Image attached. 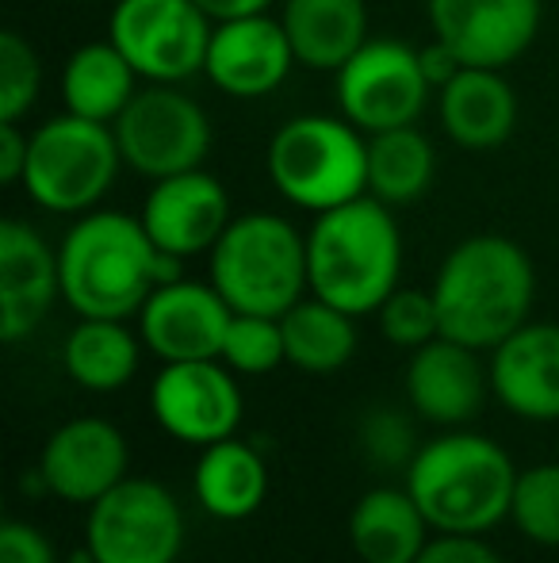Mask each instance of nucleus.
Here are the masks:
<instances>
[{
    "instance_id": "nucleus-1",
    "label": "nucleus",
    "mask_w": 559,
    "mask_h": 563,
    "mask_svg": "<svg viewBox=\"0 0 559 563\" xmlns=\"http://www.w3.org/2000/svg\"><path fill=\"white\" fill-rule=\"evenodd\" d=\"M62 299L77 319H131L149 291L185 276V261L157 250L138 216L85 211L58 250Z\"/></svg>"
},
{
    "instance_id": "nucleus-2",
    "label": "nucleus",
    "mask_w": 559,
    "mask_h": 563,
    "mask_svg": "<svg viewBox=\"0 0 559 563\" xmlns=\"http://www.w3.org/2000/svg\"><path fill=\"white\" fill-rule=\"evenodd\" d=\"M440 338L491 353L529 322L537 299L533 261L506 234H471L445 253L433 280Z\"/></svg>"
},
{
    "instance_id": "nucleus-3",
    "label": "nucleus",
    "mask_w": 559,
    "mask_h": 563,
    "mask_svg": "<svg viewBox=\"0 0 559 563\" xmlns=\"http://www.w3.org/2000/svg\"><path fill=\"white\" fill-rule=\"evenodd\" d=\"M403 234L388 203L376 196L329 208L306 230V276L311 296L349 311L353 319L376 314L399 288Z\"/></svg>"
},
{
    "instance_id": "nucleus-4",
    "label": "nucleus",
    "mask_w": 559,
    "mask_h": 563,
    "mask_svg": "<svg viewBox=\"0 0 559 563\" xmlns=\"http://www.w3.org/2000/svg\"><path fill=\"white\" fill-rule=\"evenodd\" d=\"M517 467L499 441L471 430H448L418 445L406 464L414 495L433 533H479L510 518Z\"/></svg>"
},
{
    "instance_id": "nucleus-5",
    "label": "nucleus",
    "mask_w": 559,
    "mask_h": 563,
    "mask_svg": "<svg viewBox=\"0 0 559 563\" xmlns=\"http://www.w3.org/2000/svg\"><path fill=\"white\" fill-rule=\"evenodd\" d=\"M265 169L291 208L322 216L368 196V134L345 115H291L269 139Z\"/></svg>"
},
{
    "instance_id": "nucleus-6",
    "label": "nucleus",
    "mask_w": 559,
    "mask_h": 563,
    "mask_svg": "<svg viewBox=\"0 0 559 563\" xmlns=\"http://www.w3.org/2000/svg\"><path fill=\"white\" fill-rule=\"evenodd\" d=\"M211 284L238 314L280 319L311 291L306 234L272 211L234 216L211 250Z\"/></svg>"
},
{
    "instance_id": "nucleus-7",
    "label": "nucleus",
    "mask_w": 559,
    "mask_h": 563,
    "mask_svg": "<svg viewBox=\"0 0 559 563\" xmlns=\"http://www.w3.org/2000/svg\"><path fill=\"white\" fill-rule=\"evenodd\" d=\"M123 169L112 123L62 112L31 131L23 192L51 216L97 211Z\"/></svg>"
},
{
    "instance_id": "nucleus-8",
    "label": "nucleus",
    "mask_w": 559,
    "mask_h": 563,
    "mask_svg": "<svg viewBox=\"0 0 559 563\" xmlns=\"http://www.w3.org/2000/svg\"><path fill=\"white\" fill-rule=\"evenodd\" d=\"M123 165L146 180L203 169L211 154V119L180 85L146 81L112 123Z\"/></svg>"
},
{
    "instance_id": "nucleus-9",
    "label": "nucleus",
    "mask_w": 559,
    "mask_h": 563,
    "mask_svg": "<svg viewBox=\"0 0 559 563\" xmlns=\"http://www.w3.org/2000/svg\"><path fill=\"white\" fill-rule=\"evenodd\" d=\"M185 510L165 483L127 475L89 506L85 552L92 563H177Z\"/></svg>"
},
{
    "instance_id": "nucleus-10",
    "label": "nucleus",
    "mask_w": 559,
    "mask_h": 563,
    "mask_svg": "<svg viewBox=\"0 0 559 563\" xmlns=\"http://www.w3.org/2000/svg\"><path fill=\"white\" fill-rule=\"evenodd\" d=\"M211 31L195 0H120L108 15V38L123 51L142 81L180 85L203 74Z\"/></svg>"
},
{
    "instance_id": "nucleus-11",
    "label": "nucleus",
    "mask_w": 559,
    "mask_h": 563,
    "mask_svg": "<svg viewBox=\"0 0 559 563\" xmlns=\"http://www.w3.org/2000/svg\"><path fill=\"white\" fill-rule=\"evenodd\" d=\"M337 112L365 134L418 123L433 97L418 46L399 38H368L334 74Z\"/></svg>"
},
{
    "instance_id": "nucleus-12",
    "label": "nucleus",
    "mask_w": 559,
    "mask_h": 563,
    "mask_svg": "<svg viewBox=\"0 0 559 563\" xmlns=\"http://www.w3.org/2000/svg\"><path fill=\"white\" fill-rule=\"evenodd\" d=\"M242 387L223 361H177L161 364L149 387L154 422L185 445H215L234 438L242 422Z\"/></svg>"
},
{
    "instance_id": "nucleus-13",
    "label": "nucleus",
    "mask_w": 559,
    "mask_h": 563,
    "mask_svg": "<svg viewBox=\"0 0 559 563\" xmlns=\"http://www.w3.org/2000/svg\"><path fill=\"white\" fill-rule=\"evenodd\" d=\"M425 15L463 66L506 69L537 43L545 0H425Z\"/></svg>"
},
{
    "instance_id": "nucleus-14",
    "label": "nucleus",
    "mask_w": 559,
    "mask_h": 563,
    "mask_svg": "<svg viewBox=\"0 0 559 563\" xmlns=\"http://www.w3.org/2000/svg\"><path fill=\"white\" fill-rule=\"evenodd\" d=\"M138 338L161 364L177 361H219L234 307L219 296L215 284L203 280H169L149 291L142 303Z\"/></svg>"
},
{
    "instance_id": "nucleus-15",
    "label": "nucleus",
    "mask_w": 559,
    "mask_h": 563,
    "mask_svg": "<svg viewBox=\"0 0 559 563\" xmlns=\"http://www.w3.org/2000/svg\"><path fill=\"white\" fill-rule=\"evenodd\" d=\"M131 445L104 418H74L46 438L38 456V483L54 498L92 506L127 479Z\"/></svg>"
},
{
    "instance_id": "nucleus-16",
    "label": "nucleus",
    "mask_w": 559,
    "mask_h": 563,
    "mask_svg": "<svg viewBox=\"0 0 559 563\" xmlns=\"http://www.w3.org/2000/svg\"><path fill=\"white\" fill-rule=\"evenodd\" d=\"M138 219L157 250L188 261L215 250L234 211L223 180L211 177L208 169H188L177 177L154 180V188L142 200Z\"/></svg>"
},
{
    "instance_id": "nucleus-17",
    "label": "nucleus",
    "mask_w": 559,
    "mask_h": 563,
    "mask_svg": "<svg viewBox=\"0 0 559 563\" xmlns=\"http://www.w3.org/2000/svg\"><path fill=\"white\" fill-rule=\"evenodd\" d=\"M295 51L288 43V31L277 15H242V20L215 23L203 62V77L223 97L261 100L277 92L295 69Z\"/></svg>"
},
{
    "instance_id": "nucleus-18",
    "label": "nucleus",
    "mask_w": 559,
    "mask_h": 563,
    "mask_svg": "<svg viewBox=\"0 0 559 563\" xmlns=\"http://www.w3.org/2000/svg\"><path fill=\"white\" fill-rule=\"evenodd\" d=\"M62 296L58 250L23 219L0 223V341L31 338Z\"/></svg>"
},
{
    "instance_id": "nucleus-19",
    "label": "nucleus",
    "mask_w": 559,
    "mask_h": 563,
    "mask_svg": "<svg viewBox=\"0 0 559 563\" xmlns=\"http://www.w3.org/2000/svg\"><path fill=\"white\" fill-rule=\"evenodd\" d=\"M491 368H483L479 349L452 338H433L411 353L406 364V399L414 415L445 430H460L483 410Z\"/></svg>"
},
{
    "instance_id": "nucleus-20",
    "label": "nucleus",
    "mask_w": 559,
    "mask_h": 563,
    "mask_svg": "<svg viewBox=\"0 0 559 563\" xmlns=\"http://www.w3.org/2000/svg\"><path fill=\"white\" fill-rule=\"evenodd\" d=\"M491 391L525 422H559V322H525L491 349Z\"/></svg>"
},
{
    "instance_id": "nucleus-21",
    "label": "nucleus",
    "mask_w": 559,
    "mask_h": 563,
    "mask_svg": "<svg viewBox=\"0 0 559 563\" xmlns=\"http://www.w3.org/2000/svg\"><path fill=\"white\" fill-rule=\"evenodd\" d=\"M437 119L460 150H499L517 126V92L502 69L463 66L437 92Z\"/></svg>"
},
{
    "instance_id": "nucleus-22",
    "label": "nucleus",
    "mask_w": 559,
    "mask_h": 563,
    "mask_svg": "<svg viewBox=\"0 0 559 563\" xmlns=\"http://www.w3.org/2000/svg\"><path fill=\"white\" fill-rule=\"evenodd\" d=\"M280 23L295 62L314 74H337L368 43V0H283Z\"/></svg>"
},
{
    "instance_id": "nucleus-23",
    "label": "nucleus",
    "mask_w": 559,
    "mask_h": 563,
    "mask_svg": "<svg viewBox=\"0 0 559 563\" xmlns=\"http://www.w3.org/2000/svg\"><path fill=\"white\" fill-rule=\"evenodd\" d=\"M429 533V521L406 487L365 490L349 514V544L360 563H414Z\"/></svg>"
},
{
    "instance_id": "nucleus-24",
    "label": "nucleus",
    "mask_w": 559,
    "mask_h": 563,
    "mask_svg": "<svg viewBox=\"0 0 559 563\" xmlns=\"http://www.w3.org/2000/svg\"><path fill=\"white\" fill-rule=\"evenodd\" d=\"M192 490L200 510L219 521H246L269 498V464L249 441L223 438L195 460Z\"/></svg>"
},
{
    "instance_id": "nucleus-25",
    "label": "nucleus",
    "mask_w": 559,
    "mask_h": 563,
    "mask_svg": "<svg viewBox=\"0 0 559 563\" xmlns=\"http://www.w3.org/2000/svg\"><path fill=\"white\" fill-rule=\"evenodd\" d=\"M142 77L135 74L123 51L112 38H97V43L77 46L62 66V100L66 112L81 119H97V123H115L123 108L135 100Z\"/></svg>"
},
{
    "instance_id": "nucleus-26",
    "label": "nucleus",
    "mask_w": 559,
    "mask_h": 563,
    "mask_svg": "<svg viewBox=\"0 0 559 563\" xmlns=\"http://www.w3.org/2000/svg\"><path fill=\"white\" fill-rule=\"evenodd\" d=\"M142 361V338L131 334L127 319H81L62 345L66 376L92 395L127 387Z\"/></svg>"
},
{
    "instance_id": "nucleus-27",
    "label": "nucleus",
    "mask_w": 559,
    "mask_h": 563,
    "mask_svg": "<svg viewBox=\"0 0 559 563\" xmlns=\"http://www.w3.org/2000/svg\"><path fill=\"white\" fill-rule=\"evenodd\" d=\"M353 322L357 319L349 311L306 291L291 311L280 314L288 364L299 372H311V376H329V372L345 368L357 353V327Z\"/></svg>"
},
{
    "instance_id": "nucleus-28",
    "label": "nucleus",
    "mask_w": 559,
    "mask_h": 563,
    "mask_svg": "<svg viewBox=\"0 0 559 563\" xmlns=\"http://www.w3.org/2000/svg\"><path fill=\"white\" fill-rule=\"evenodd\" d=\"M437 177V150L418 123L368 134V196L388 208L418 203Z\"/></svg>"
},
{
    "instance_id": "nucleus-29",
    "label": "nucleus",
    "mask_w": 559,
    "mask_h": 563,
    "mask_svg": "<svg viewBox=\"0 0 559 563\" xmlns=\"http://www.w3.org/2000/svg\"><path fill=\"white\" fill-rule=\"evenodd\" d=\"M510 521L525 541L559 549V464H533L517 472Z\"/></svg>"
},
{
    "instance_id": "nucleus-30",
    "label": "nucleus",
    "mask_w": 559,
    "mask_h": 563,
    "mask_svg": "<svg viewBox=\"0 0 559 563\" xmlns=\"http://www.w3.org/2000/svg\"><path fill=\"white\" fill-rule=\"evenodd\" d=\"M219 361L238 372V376H269V372H277L280 364H288L280 319H272V314L234 311Z\"/></svg>"
},
{
    "instance_id": "nucleus-31",
    "label": "nucleus",
    "mask_w": 559,
    "mask_h": 563,
    "mask_svg": "<svg viewBox=\"0 0 559 563\" xmlns=\"http://www.w3.org/2000/svg\"><path fill=\"white\" fill-rule=\"evenodd\" d=\"M43 92V58L20 35L0 31V123H20Z\"/></svg>"
},
{
    "instance_id": "nucleus-32",
    "label": "nucleus",
    "mask_w": 559,
    "mask_h": 563,
    "mask_svg": "<svg viewBox=\"0 0 559 563\" xmlns=\"http://www.w3.org/2000/svg\"><path fill=\"white\" fill-rule=\"evenodd\" d=\"M380 319L383 341H391L395 349H422L425 341L440 338V314L433 291L422 288H395L376 311Z\"/></svg>"
},
{
    "instance_id": "nucleus-33",
    "label": "nucleus",
    "mask_w": 559,
    "mask_h": 563,
    "mask_svg": "<svg viewBox=\"0 0 559 563\" xmlns=\"http://www.w3.org/2000/svg\"><path fill=\"white\" fill-rule=\"evenodd\" d=\"M365 452L376 460L380 467H399V464H411L414 452H418V441H414L411 426L399 410H372L365 418Z\"/></svg>"
},
{
    "instance_id": "nucleus-34",
    "label": "nucleus",
    "mask_w": 559,
    "mask_h": 563,
    "mask_svg": "<svg viewBox=\"0 0 559 563\" xmlns=\"http://www.w3.org/2000/svg\"><path fill=\"white\" fill-rule=\"evenodd\" d=\"M414 563H502L479 533H433Z\"/></svg>"
},
{
    "instance_id": "nucleus-35",
    "label": "nucleus",
    "mask_w": 559,
    "mask_h": 563,
    "mask_svg": "<svg viewBox=\"0 0 559 563\" xmlns=\"http://www.w3.org/2000/svg\"><path fill=\"white\" fill-rule=\"evenodd\" d=\"M0 563H58V556L43 529L27 526V521H4L0 526Z\"/></svg>"
},
{
    "instance_id": "nucleus-36",
    "label": "nucleus",
    "mask_w": 559,
    "mask_h": 563,
    "mask_svg": "<svg viewBox=\"0 0 559 563\" xmlns=\"http://www.w3.org/2000/svg\"><path fill=\"white\" fill-rule=\"evenodd\" d=\"M27 150H31V134H23L20 123H0V180L4 185H23Z\"/></svg>"
},
{
    "instance_id": "nucleus-37",
    "label": "nucleus",
    "mask_w": 559,
    "mask_h": 563,
    "mask_svg": "<svg viewBox=\"0 0 559 563\" xmlns=\"http://www.w3.org/2000/svg\"><path fill=\"white\" fill-rule=\"evenodd\" d=\"M418 58H422V69H425V77H429L433 92H440L463 69V62L456 58V54L448 51L440 38H433L429 46H418Z\"/></svg>"
},
{
    "instance_id": "nucleus-38",
    "label": "nucleus",
    "mask_w": 559,
    "mask_h": 563,
    "mask_svg": "<svg viewBox=\"0 0 559 563\" xmlns=\"http://www.w3.org/2000/svg\"><path fill=\"white\" fill-rule=\"evenodd\" d=\"M195 4L208 12L211 23H226V20H242V15H261L269 12L277 0H195Z\"/></svg>"
},
{
    "instance_id": "nucleus-39",
    "label": "nucleus",
    "mask_w": 559,
    "mask_h": 563,
    "mask_svg": "<svg viewBox=\"0 0 559 563\" xmlns=\"http://www.w3.org/2000/svg\"><path fill=\"white\" fill-rule=\"evenodd\" d=\"M74 563H92V560H89V552H85V556H81V560H74Z\"/></svg>"
}]
</instances>
